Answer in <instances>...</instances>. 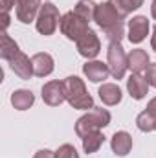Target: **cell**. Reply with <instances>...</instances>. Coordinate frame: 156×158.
I'll return each instance as SVG.
<instances>
[{
	"instance_id": "cell-3",
	"label": "cell",
	"mask_w": 156,
	"mask_h": 158,
	"mask_svg": "<svg viewBox=\"0 0 156 158\" xmlns=\"http://www.w3.org/2000/svg\"><path fill=\"white\" fill-rule=\"evenodd\" d=\"M61 24V15H59V7L51 2H44L40 7L37 20H35V28L40 35L50 37L55 33L57 26Z\"/></svg>"
},
{
	"instance_id": "cell-4",
	"label": "cell",
	"mask_w": 156,
	"mask_h": 158,
	"mask_svg": "<svg viewBox=\"0 0 156 158\" xmlns=\"http://www.w3.org/2000/svg\"><path fill=\"white\" fill-rule=\"evenodd\" d=\"M59 28H61V33L66 37V39L70 40H76L77 42L90 28H88V22L83 19V17H79L76 11H68V13H64L63 17H61V24H59Z\"/></svg>"
},
{
	"instance_id": "cell-16",
	"label": "cell",
	"mask_w": 156,
	"mask_h": 158,
	"mask_svg": "<svg viewBox=\"0 0 156 158\" xmlns=\"http://www.w3.org/2000/svg\"><path fill=\"white\" fill-rule=\"evenodd\" d=\"M151 64V59H149V53L142 48H136L129 53V70L132 74H142L149 68Z\"/></svg>"
},
{
	"instance_id": "cell-8",
	"label": "cell",
	"mask_w": 156,
	"mask_h": 158,
	"mask_svg": "<svg viewBox=\"0 0 156 158\" xmlns=\"http://www.w3.org/2000/svg\"><path fill=\"white\" fill-rule=\"evenodd\" d=\"M42 101L50 107H59L66 101V90L63 81H48L42 86Z\"/></svg>"
},
{
	"instance_id": "cell-31",
	"label": "cell",
	"mask_w": 156,
	"mask_h": 158,
	"mask_svg": "<svg viewBox=\"0 0 156 158\" xmlns=\"http://www.w3.org/2000/svg\"><path fill=\"white\" fill-rule=\"evenodd\" d=\"M151 15H153V19L156 20V0H153V4H151Z\"/></svg>"
},
{
	"instance_id": "cell-21",
	"label": "cell",
	"mask_w": 156,
	"mask_h": 158,
	"mask_svg": "<svg viewBox=\"0 0 156 158\" xmlns=\"http://www.w3.org/2000/svg\"><path fill=\"white\" fill-rule=\"evenodd\" d=\"M18 52H20V50H18V44L15 42V39H11L7 33H2L0 57H2V59H6V61H9V59H13V57H15Z\"/></svg>"
},
{
	"instance_id": "cell-2",
	"label": "cell",
	"mask_w": 156,
	"mask_h": 158,
	"mask_svg": "<svg viewBox=\"0 0 156 158\" xmlns=\"http://www.w3.org/2000/svg\"><path fill=\"white\" fill-rule=\"evenodd\" d=\"M110 119H112V116H110V112L107 109L94 107V109H90L86 114H83L76 121V134H77L79 138H84L90 132L105 129L110 123Z\"/></svg>"
},
{
	"instance_id": "cell-6",
	"label": "cell",
	"mask_w": 156,
	"mask_h": 158,
	"mask_svg": "<svg viewBox=\"0 0 156 158\" xmlns=\"http://www.w3.org/2000/svg\"><path fill=\"white\" fill-rule=\"evenodd\" d=\"M123 20H125V17L117 11L109 0L97 4L96 15H94V22H96L101 30H109V28H112V26L123 24Z\"/></svg>"
},
{
	"instance_id": "cell-18",
	"label": "cell",
	"mask_w": 156,
	"mask_h": 158,
	"mask_svg": "<svg viewBox=\"0 0 156 158\" xmlns=\"http://www.w3.org/2000/svg\"><path fill=\"white\" fill-rule=\"evenodd\" d=\"M97 94H99V99H101L105 105H109V107L117 105V103L121 101V98H123L121 88L117 86L116 83H103V85L99 86Z\"/></svg>"
},
{
	"instance_id": "cell-25",
	"label": "cell",
	"mask_w": 156,
	"mask_h": 158,
	"mask_svg": "<svg viewBox=\"0 0 156 158\" xmlns=\"http://www.w3.org/2000/svg\"><path fill=\"white\" fill-rule=\"evenodd\" d=\"M55 158H79V153L74 145L63 143V145L55 151Z\"/></svg>"
},
{
	"instance_id": "cell-1",
	"label": "cell",
	"mask_w": 156,
	"mask_h": 158,
	"mask_svg": "<svg viewBox=\"0 0 156 158\" xmlns=\"http://www.w3.org/2000/svg\"><path fill=\"white\" fill-rule=\"evenodd\" d=\"M63 83H64V90H66V101L70 103L72 109H77V110L94 109V98L88 94V90H86L81 77L68 76Z\"/></svg>"
},
{
	"instance_id": "cell-13",
	"label": "cell",
	"mask_w": 156,
	"mask_h": 158,
	"mask_svg": "<svg viewBox=\"0 0 156 158\" xmlns=\"http://www.w3.org/2000/svg\"><path fill=\"white\" fill-rule=\"evenodd\" d=\"M136 127L142 132L156 131V98H153L147 103V109L136 116Z\"/></svg>"
},
{
	"instance_id": "cell-15",
	"label": "cell",
	"mask_w": 156,
	"mask_h": 158,
	"mask_svg": "<svg viewBox=\"0 0 156 158\" xmlns=\"http://www.w3.org/2000/svg\"><path fill=\"white\" fill-rule=\"evenodd\" d=\"M110 147L116 156H127L132 149V136L127 131H117L110 140Z\"/></svg>"
},
{
	"instance_id": "cell-17",
	"label": "cell",
	"mask_w": 156,
	"mask_h": 158,
	"mask_svg": "<svg viewBox=\"0 0 156 158\" xmlns=\"http://www.w3.org/2000/svg\"><path fill=\"white\" fill-rule=\"evenodd\" d=\"M127 90L132 99H143L149 92V83L140 74H130V77L127 79Z\"/></svg>"
},
{
	"instance_id": "cell-20",
	"label": "cell",
	"mask_w": 156,
	"mask_h": 158,
	"mask_svg": "<svg viewBox=\"0 0 156 158\" xmlns=\"http://www.w3.org/2000/svg\"><path fill=\"white\" fill-rule=\"evenodd\" d=\"M83 140V151L84 153H97L99 149H101V145L105 143V136H103V132L101 131H96V132H90V134H86L84 138H81Z\"/></svg>"
},
{
	"instance_id": "cell-11",
	"label": "cell",
	"mask_w": 156,
	"mask_h": 158,
	"mask_svg": "<svg viewBox=\"0 0 156 158\" xmlns=\"http://www.w3.org/2000/svg\"><path fill=\"white\" fill-rule=\"evenodd\" d=\"M83 74L92 83H101L110 76V70H109V64H105L103 61L92 59V61H86L83 64Z\"/></svg>"
},
{
	"instance_id": "cell-5",
	"label": "cell",
	"mask_w": 156,
	"mask_h": 158,
	"mask_svg": "<svg viewBox=\"0 0 156 158\" xmlns=\"http://www.w3.org/2000/svg\"><path fill=\"white\" fill-rule=\"evenodd\" d=\"M107 64L110 70V76L114 79H123L129 68V55L125 53L121 42H110L107 50Z\"/></svg>"
},
{
	"instance_id": "cell-12",
	"label": "cell",
	"mask_w": 156,
	"mask_h": 158,
	"mask_svg": "<svg viewBox=\"0 0 156 158\" xmlns=\"http://www.w3.org/2000/svg\"><path fill=\"white\" fill-rule=\"evenodd\" d=\"M9 63V66H11V70L18 76L20 79H24V81H28V79H31V76H35L33 74V64H31V59L26 55V53H22V52H18L13 59H9L7 61Z\"/></svg>"
},
{
	"instance_id": "cell-19",
	"label": "cell",
	"mask_w": 156,
	"mask_h": 158,
	"mask_svg": "<svg viewBox=\"0 0 156 158\" xmlns=\"http://www.w3.org/2000/svg\"><path fill=\"white\" fill-rule=\"evenodd\" d=\"M33 103H35V96H33L31 90L20 88V90H15V92L11 94V105H13L17 110H28Z\"/></svg>"
},
{
	"instance_id": "cell-29",
	"label": "cell",
	"mask_w": 156,
	"mask_h": 158,
	"mask_svg": "<svg viewBox=\"0 0 156 158\" xmlns=\"http://www.w3.org/2000/svg\"><path fill=\"white\" fill-rule=\"evenodd\" d=\"M9 13H6V11H2V30H4V33H6V30H7V26H9Z\"/></svg>"
},
{
	"instance_id": "cell-30",
	"label": "cell",
	"mask_w": 156,
	"mask_h": 158,
	"mask_svg": "<svg viewBox=\"0 0 156 158\" xmlns=\"http://www.w3.org/2000/svg\"><path fill=\"white\" fill-rule=\"evenodd\" d=\"M151 48L156 52V26H154V30H153V37H151Z\"/></svg>"
},
{
	"instance_id": "cell-23",
	"label": "cell",
	"mask_w": 156,
	"mask_h": 158,
	"mask_svg": "<svg viewBox=\"0 0 156 158\" xmlns=\"http://www.w3.org/2000/svg\"><path fill=\"white\" fill-rule=\"evenodd\" d=\"M96 7H97V4H94L92 0H79L77 4L74 6V11L77 13L79 17H83L86 22H90V20H94Z\"/></svg>"
},
{
	"instance_id": "cell-27",
	"label": "cell",
	"mask_w": 156,
	"mask_h": 158,
	"mask_svg": "<svg viewBox=\"0 0 156 158\" xmlns=\"http://www.w3.org/2000/svg\"><path fill=\"white\" fill-rule=\"evenodd\" d=\"M20 0H2V11H6V13H9L13 7H17V4H18Z\"/></svg>"
},
{
	"instance_id": "cell-14",
	"label": "cell",
	"mask_w": 156,
	"mask_h": 158,
	"mask_svg": "<svg viewBox=\"0 0 156 158\" xmlns=\"http://www.w3.org/2000/svg\"><path fill=\"white\" fill-rule=\"evenodd\" d=\"M31 64H33V74L37 77H46L53 72L55 68V63H53V57L46 52H39L31 57Z\"/></svg>"
},
{
	"instance_id": "cell-28",
	"label": "cell",
	"mask_w": 156,
	"mask_h": 158,
	"mask_svg": "<svg viewBox=\"0 0 156 158\" xmlns=\"http://www.w3.org/2000/svg\"><path fill=\"white\" fill-rule=\"evenodd\" d=\"M33 158H55V153L50 151V149H40V151L35 153V156Z\"/></svg>"
},
{
	"instance_id": "cell-9",
	"label": "cell",
	"mask_w": 156,
	"mask_h": 158,
	"mask_svg": "<svg viewBox=\"0 0 156 158\" xmlns=\"http://www.w3.org/2000/svg\"><path fill=\"white\" fill-rule=\"evenodd\" d=\"M40 7H42V0H20L15 7L17 20H20L22 24H30L37 20Z\"/></svg>"
},
{
	"instance_id": "cell-10",
	"label": "cell",
	"mask_w": 156,
	"mask_h": 158,
	"mask_svg": "<svg viewBox=\"0 0 156 158\" xmlns=\"http://www.w3.org/2000/svg\"><path fill=\"white\" fill-rule=\"evenodd\" d=\"M149 30H151V24H149L147 17L138 15V17H132V20H129V33H127V37H129V40L132 44H140L142 40H145Z\"/></svg>"
},
{
	"instance_id": "cell-22",
	"label": "cell",
	"mask_w": 156,
	"mask_h": 158,
	"mask_svg": "<svg viewBox=\"0 0 156 158\" xmlns=\"http://www.w3.org/2000/svg\"><path fill=\"white\" fill-rule=\"evenodd\" d=\"M109 2L116 7L123 17H127V15H130L132 11L140 9V7L143 6L145 0H109Z\"/></svg>"
},
{
	"instance_id": "cell-24",
	"label": "cell",
	"mask_w": 156,
	"mask_h": 158,
	"mask_svg": "<svg viewBox=\"0 0 156 158\" xmlns=\"http://www.w3.org/2000/svg\"><path fill=\"white\" fill-rule=\"evenodd\" d=\"M103 33H105L109 42H121V39L125 37V26L117 24V26H112L109 30H103Z\"/></svg>"
},
{
	"instance_id": "cell-7",
	"label": "cell",
	"mask_w": 156,
	"mask_h": 158,
	"mask_svg": "<svg viewBox=\"0 0 156 158\" xmlns=\"http://www.w3.org/2000/svg\"><path fill=\"white\" fill-rule=\"evenodd\" d=\"M76 46H77L79 55H83V57L88 59V61L96 59V57L99 55V52H101V40H99L97 33H96L94 30H88V31L76 42Z\"/></svg>"
},
{
	"instance_id": "cell-26",
	"label": "cell",
	"mask_w": 156,
	"mask_h": 158,
	"mask_svg": "<svg viewBox=\"0 0 156 158\" xmlns=\"http://www.w3.org/2000/svg\"><path fill=\"white\" fill-rule=\"evenodd\" d=\"M145 79H147L149 86H154L156 88V63H151L149 68L145 70Z\"/></svg>"
}]
</instances>
